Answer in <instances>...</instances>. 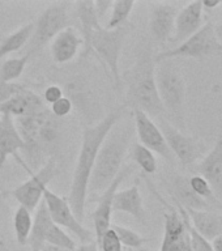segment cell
I'll return each mask as SVG.
<instances>
[{
    "label": "cell",
    "instance_id": "1",
    "mask_svg": "<svg viewBox=\"0 0 222 251\" xmlns=\"http://www.w3.org/2000/svg\"><path fill=\"white\" fill-rule=\"evenodd\" d=\"M125 110H127L125 105L118 106L117 109L110 111L97 125L85 127L82 131L81 147H80L77 162L74 170L70 195L67 198L78 221H82L85 215L88 184H89L90 176L96 164L98 151L111 128L124 117Z\"/></svg>",
    "mask_w": 222,
    "mask_h": 251
},
{
    "label": "cell",
    "instance_id": "2",
    "mask_svg": "<svg viewBox=\"0 0 222 251\" xmlns=\"http://www.w3.org/2000/svg\"><path fill=\"white\" fill-rule=\"evenodd\" d=\"M123 118L111 128L98 151L88 184L86 203L97 201L106 188L113 183L124 165L123 162L131 148L135 126L131 125V122H123Z\"/></svg>",
    "mask_w": 222,
    "mask_h": 251
},
{
    "label": "cell",
    "instance_id": "3",
    "mask_svg": "<svg viewBox=\"0 0 222 251\" xmlns=\"http://www.w3.org/2000/svg\"><path fill=\"white\" fill-rule=\"evenodd\" d=\"M127 84L125 107L141 110L149 117L164 119L166 115L156 84V62L152 47H145L124 75Z\"/></svg>",
    "mask_w": 222,
    "mask_h": 251
},
{
    "label": "cell",
    "instance_id": "4",
    "mask_svg": "<svg viewBox=\"0 0 222 251\" xmlns=\"http://www.w3.org/2000/svg\"><path fill=\"white\" fill-rule=\"evenodd\" d=\"M15 125L25 143V152L31 164H38L46 149L58 140L59 119L46 106L33 114L16 118Z\"/></svg>",
    "mask_w": 222,
    "mask_h": 251
},
{
    "label": "cell",
    "instance_id": "5",
    "mask_svg": "<svg viewBox=\"0 0 222 251\" xmlns=\"http://www.w3.org/2000/svg\"><path fill=\"white\" fill-rule=\"evenodd\" d=\"M156 84L166 115L183 125L186 81L179 68L172 60L156 63Z\"/></svg>",
    "mask_w": 222,
    "mask_h": 251
},
{
    "label": "cell",
    "instance_id": "6",
    "mask_svg": "<svg viewBox=\"0 0 222 251\" xmlns=\"http://www.w3.org/2000/svg\"><path fill=\"white\" fill-rule=\"evenodd\" d=\"M128 35V26L106 29L102 26L93 34L89 43V51H93L96 56L109 71L110 77L113 78L117 90L121 89L122 74L119 71L122 49L124 45L125 37Z\"/></svg>",
    "mask_w": 222,
    "mask_h": 251
},
{
    "label": "cell",
    "instance_id": "7",
    "mask_svg": "<svg viewBox=\"0 0 222 251\" xmlns=\"http://www.w3.org/2000/svg\"><path fill=\"white\" fill-rule=\"evenodd\" d=\"M16 161L30 174V178L24 182L16 188H13L9 194H11L16 200L19 205H23L30 212L35 211L38 205L41 204L43 199V192L47 188L50 180L55 178L56 173H58V165H56V158L51 156L49 160L45 162L39 168L38 172L33 173L31 169L26 165V162L20 157V154L15 157Z\"/></svg>",
    "mask_w": 222,
    "mask_h": 251
},
{
    "label": "cell",
    "instance_id": "8",
    "mask_svg": "<svg viewBox=\"0 0 222 251\" xmlns=\"http://www.w3.org/2000/svg\"><path fill=\"white\" fill-rule=\"evenodd\" d=\"M222 52V43L217 37L216 26L213 23H207L200 27L195 34L186 39L172 50L162 51L157 54L154 62L172 60L174 58H195L203 59L213 55H220Z\"/></svg>",
    "mask_w": 222,
    "mask_h": 251
},
{
    "label": "cell",
    "instance_id": "9",
    "mask_svg": "<svg viewBox=\"0 0 222 251\" xmlns=\"http://www.w3.org/2000/svg\"><path fill=\"white\" fill-rule=\"evenodd\" d=\"M74 3L56 1L45 8L34 23V31L29 42L27 52L33 55L55 38L63 29L70 26V12Z\"/></svg>",
    "mask_w": 222,
    "mask_h": 251
},
{
    "label": "cell",
    "instance_id": "10",
    "mask_svg": "<svg viewBox=\"0 0 222 251\" xmlns=\"http://www.w3.org/2000/svg\"><path fill=\"white\" fill-rule=\"evenodd\" d=\"M27 243L33 251H41L46 245L64 251H74L77 247L74 238L51 220L43 199L35 209L33 227Z\"/></svg>",
    "mask_w": 222,
    "mask_h": 251
},
{
    "label": "cell",
    "instance_id": "11",
    "mask_svg": "<svg viewBox=\"0 0 222 251\" xmlns=\"http://www.w3.org/2000/svg\"><path fill=\"white\" fill-rule=\"evenodd\" d=\"M158 127L168 143L169 149L172 151L173 156L176 157L184 168H190L205 156L207 144L200 137L190 136L180 132L179 129L165 119H160Z\"/></svg>",
    "mask_w": 222,
    "mask_h": 251
},
{
    "label": "cell",
    "instance_id": "12",
    "mask_svg": "<svg viewBox=\"0 0 222 251\" xmlns=\"http://www.w3.org/2000/svg\"><path fill=\"white\" fill-rule=\"evenodd\" d=\"M43 203L46 205L51 220L58 226L72 233L81 242V245L93 242L94 235L89 229L82 225L81 221L76 219L67 198H63L56 192L51 191L50 188H46L43 192Z\"/></svg>",
    "mask_w": 222,
    "mask_h": 251
},
{
    "label": "cell",
    "instance_id": "13",
    "mask_svg": "<svg viewBox=\"0 0 222 251\" xmlns=\"http://www.w3.org/2000/svg\"><path fill=\"white\" fill-rule=\"evenodd\" d=\"M152 191H154L152 187ZM157 199L164 204L166 211L164 213L165 227L164 239L160 251H191V242L187 227L175 205H169L158 192L154 191Z\"/></svg>",
    "mask_w": 222,
    "mask_h": 251
},
{
    "label": "cell",
    "instance_id": "14",
    "mask_svg": "<svg viewBox=\"0 0 222 251\" xmlns=\"http://www.w3.org/2000/svg\"><path fill=\"white\" fill-rule=\"evenodd\" d=\"M132 165H123L121 172L117 176V178L113 180V183L106 188V191L97 199V207L93 213L94 223V241L96 243H99L101 238L103 237L106 231L111 227V215H113V200L117 194L118 188L122 184V182L132 173Z\"/></svg>",
    "mask_w": 222,
    "mask_h": 251
},
{
    "label": "cell",
    "instance_id": "15",
    "mask_svg": "<svg viewBox=\"0 0 222 251\" xmlns=\"http://www.w3.org/2000/svg\"><path fill=\"white\" fill-rule=\"evenodd\" d=\"M133 119H135V131H136L140 144L145 148L152 151L153 153L160 154L169 162H173L174 156L169 149L168 143L161 132L160 127L153 122V119L141 110H133Z\"/></svg>",
    "mask_w": 222,
    "mask_h": 251
},
{
    "label": "cell",
    "instance_id": "16",
    "mask_svg": "<svg viewBox=\"0 0 222 251\" xmlns=\"http://www.w3.org/2000/svg\"><path fill=\"white\" fill-rule=\"evenodd\" d=\"M178 8L169 3H156L150 7L149 31L154 42L165 45L172 41Z\"/></svg>",
    "mask_w": 222,
    "mask_h": 251
},
{
    "label": "cell",
    "instance_id": "17",
    "mask_svg": "<svg viewBox=\"0 0 222 251\" xmlns=\"http://www.w3.org/2000/svg\"><path fill=\"white\" fill-rule=\"evenodd\" d=\"M203 13L204 8L200 0L191 1L180 11H178L174 34L170 42L180 45L195 34L196 31L203 26Z\"/></svg>",
    "mask_w": 222,
    "mask_h": 251
},
{
    "label": "cell",
    "instance_id": "18",
    "mask_svg": "<svg viewBox=\"0 0 222 251\" xmlns=\"http://www.w3.org/2000/svg\"><path fill=\"white\" fill-rule=\"evenodd\" d=\"M197 172L209 183L215 196L222 203V135H220L211 151L201 158Z\"/></svg>",
    "mask_w": 222,
    "mask_h": 251
},
{
    "label": "cell",
    "instance_id": "19",
    "mask_svg": "<svg viewBox=\"0 0 222 251\" xmlns=\"http://www.w3.org/2000/svg\"><path fill=\"white\" fill-rule=\"evenodd\" d=\"M81 46H84V39L80 31L70 25L55 35V38L50 42L52 60L56 64H67L72 62L80 52Z\"/></svg>",
    "mask_w": 222,
    "mask_h": 251
},
{
    "label": "cell",
    "instance_id": "20",
    "mask_svg": "<svg viewBox=\"0 0 222 251\" xmlns=\"http://www.w3.org/2000/svg\"><path fill=\"white\" fill-rule=\"evenodd\" d=\"M25 149V143L15 125V119L0 115V174L8 157H16Z\"/></svg>",
    "mask_w": 222,
    "mask_h": 251
},
{
    "label": "cell",
    "instance_id": "21",
    "mask_svg": "<svg viewBox=\"0 0 222 251\" xmlns=\"http://www.w3.org/2000/svg\"><path fill=\"white\" fill-rule=\"evenodd\" d=\"M45 107L42 97L27 88L4 103H0V115H8L11 118H21L33 114Z\"/></svg>",
    "mask_w": 222,
    "mask_h": 251
},
{
    "label": "cell",
    "instance_id": "22",
    "mask_svg": "<svg viewBox=\"0 0 222 251\" xmlns=\"http://www.w3.org/2000/svg\"><path fill=\"white\" fill-rule=\"evenodd\" d=\"M170 190L173 192V200L179 203L183 208L187 209H196V211H211L216 209L208 203L207 200L200 198L190 186L187 176H174L170 183Z\"/></svg>",
    "mask_w": 222,
    "mask_h": 251
},
{
    "label": "cell",
    "instance_id": "23",
    "mask_svg": "<svg viewBox=\"0 0 222 251\" xmlns=\"http://www.w3.org/2000/svg\"><path fill=\"white\" fill-rule=\"evenodd\" d=\"M113 212H123L135 217L140 224L147 223V213L143 203V196L137 186L125 190H118L113 200Z\"/></svg>",
    "mask_w": 222,
    "mask_h": 251
},
{
    "label": "cell",
    "instance_id": "24",
    "mask_svg": "<svg viewBox=\"0 0 222 251\" xmlns=\"http://www.w3.org/2000/svg\"><path fill=\"white\" fill-rule=\"evenodd\" d=\"M74 9L76 13V17L80 21L81 25V34L82 39H84V46H85V54H88L89 50L90 39L93 37V34L98 29H101L103 25L99 23L97 15H96V9H94V1L93 0H80L74 3Z\"/></svg>",
    "mask_w": 222,
    "mask_h": 251
},
{
    "label": "cell",
    "instance_id": "25",
    "mask_svg": "<svg viewBox=\"0 0 222 251\" xmlns=\"http://www.w3.org/2000/svg\"><path fill=\"white\" fill-rule=\"evenodd\" d=\"M184 209L194 227L209 242L222 234V215L211 211H196L187 208Z\"/></svg>",
    "mask_w": 222,
    "mask_h": 251
},
{
    "label": "cell",
    "instance_id": "26",
    "mask_svg": "<svg viewBox=\"0 0 222 251\" xmlns=\"http://www.w3.org/2000/svg\"><path fill=\"white\" fill-rule=\"evenodd\" d=\"M33 31H34V23H27L9 35H7L5 38L1 39V42H0V59L21 50L27 42H30Z\"/></svg>",
    "mask_w": 222,
    "mask_h": 251
},
{
    "label": "cell",
    "instance_id": "27",
    "mask_svg": "<svg viewBox=\"0 0 222 251\" xmlns=\"http://www.w3.org/2000/svg\"><path fill=\"white\" fill-rule=\"evenodd\" d=\"M31 227H33V215L29 209L23 205H19L13 215V229H15L16 241L21 246H25L29 242Z\"/></svg>",
    "mask_w": 222,
    "mask_h": 251
},
{
    "label": "cell",
    "instance_id": "28",
    "mask_svg": "<svg viewBox=\"0 0 222 251\" xmlns=\"http://www.w3.org/2000/svg\"><path fill=\"white\" fill-rule=\"evenodd\" d=\"M133 0H118L113 1V7L110 11L109 20L105 26L106 29H117V27L124 26L125 23L128 21L129 16L132 13L135 7Z\"/></svg>",
    "mask_w": 222,
    "mask_h": 251
},
{
    "label": "cell",
    "instance_id": "29",
    "mask_svg": "<svg viewBox=\"0 0 222 251\" xmlns=\"http://www.w3.org/2000/svg\"><path fill=\"white\" fill-rule=\"evenodd\" d=\"M30 58L31 55L26 52L20 58L7 59L0 67V82H16L17 78L21 77Z\"/></svg>",
    "mask_w": 222,
    "mask_h": 251
},
{
    "label": "cell",
    "instance_id": "30",
    "mask_svg": "<svg viewBox=\"0 0 222 251\" xmlns=\"http://www.w3.org/2000/svg\"><path fill=\"white\" fill-rule=\"evenodd\" d=\"M131 158L139 165L145 174H154L157 172V158L152 151L145 148L140 143H135L131 147Z\"/></svg>",
    "mask_w": 222,
    "mask_h": 251
},
{
    "label": "cell",
    "instance_id": "31",
    "mask_svg": "<svg viewBox=\"0 0 222 251\" xmlns=\"http://www.w3.org/2000/svg\"><path fill=\"white\" fill-rule=\"evenodd\" d=\"M174 203H175V208L180 213L184 224H186V227H187L188 235H190V242H191V251H213L211 242L208 239L204 238L203 235L200 234L199 231L194 227L186 209L179 203H176V201H174Z\"/></svg>",
    "mask_w": 222,
    "mask_h": 251
},
{
    "label": "cell",
    "instance_id": "32",
    "mask_svg": "<svg viewBox=\"0 0 222 251\" xmlns=\"http://www.w3.org/2000/svg\"><path fill=\"white\" fill-rule=\"evenodd\" d=\"M111 229L117 234L122 246L128 247V249H140L147 242V239L144 237H141L139 233L133 231L129 227L122 226V225H118V224H111Z\"/></svg>",
    "mask_w": 222,
    "mask_h": 251
},
{
    "label": "cell",
    "instance_id": "33",
    "mask_svg": "<svg viewBox=\"0 0 222 251\" xmlns=\"http://www.w3.org/2000/svg\"><path fill=\"white\" fill-rule=\"evenodd\" d=\"M26 89L27 86L20 82H0V103L7 102L8 100Z\"/></svg>",
    "mask_w": 222,
    "mask_h": 251
},
{
    "label": "cell",
    "instance_id": "34",
    "mask_svg": "<svg viewBox=\"0 0 222 251\" xmlns=\"http://www.w3.org/2000/svg\"><path fill=\"white\" fill-rule=\"evenodd\" d=\"M98 247H99V251H123V246L111 227L103 234L98 243Z\"/></svg>",
    "mask_w": 222,
    "mask_h": 251
},
{
    "label": "cell",
    "instance_id": "35",
    "mask_svg": "<svg viewBox=\"0 0 222 251\" xmlns=\"http://www.w3.org/2000/svg\"><path fill=\"white\" fill-rule=\"evenodd\" d=\"M72 107H74L72 101L68 97H66V96H63L60 100H58L55 103L50 106V111L55 118L60 119V118L67 117L72 111Z\"/></svg>",
    "mask_w": 222,
    "mask_h": 251
},
{
    "label": "cell",
    "instance_id": "36",
    "mask_svg": "<svg viewBox=\"0 0 222 251\" xmlns=\"http://www.w3.org/2000/svg\"><path fill=\"white\" fill-rule=\"evenodd\" d=\"M64 94H63V90L60 86L58 85H50L47 86L45 92H43V96H42V101L47 105H52L55 102L60 100Z\"/></svg>",
    "mask_w": 222,
    "mask_h": 251
},
{
    "label": "cell",
    "instance_id": "37",
    "mask_svg": "<svg viewBox=\"0 0 222 251\" xmlns=\"http://www.w3.org/2000/svg\"><path fill=\"white\" fill-rule=\"evenodd\" d=\"M111 7H113L111 0H96L94 1V9H96V15L99 20V23L106 19V16L110 15Z\"/></svg>",
    "mask_w": 222,
    "mask_h": 251
},
{
    "label": "cell",
    "instance_id": "38",
    "mask_svg": "<svg viewBox=\"0 0 222 251\" xmlns=\"http://www.w3.org/2000/svg\"><path fill=\"white\" fill-rule=\"evenodd\" d=\"M201 4H203V8H205L208 11H212V9L220 7L222 1L221 0H204V1H201Z\"/></svg>",
    "mask_w": 222,
    "mask_h": 251
},
{
    "label": "cell",
    "instance_id": "39",
    "mask_svg": "<svg viewBox=\"0 0 222 251\" xmlns=\"http://www.w3.org/2000/svg\"><path fill=\"white\" fill-rule=\"evenodd\" d=\"M211 245L213 251H222V234L216 237L215 239H212Z\"/></svg>",
    "mask_w": 222,
    "mask_h": 251
},
{
    "label": "cell",
    "instance_id": "40",
    "mask_svg": "<svg viewBox=\"0 0 222 251\" xmlns=\"http://www.w3.org/2000/svg\"><path fill=\"white\" fill-rule=\"evenodd\" d=\"M0 251H12L11 249H9V246L7 245V242L1 238H0Z\"/></svg>",
    "mask_w": 222,
    "mask_h": 251
},
{
    "label": "cell",
    "instance_id": "41",
    "mask_svg": "<svg viewBox=\"0 0 222 251\" xmlns=\"http://www.w3.org/2000/svg\"><path fill=\"white\" fill-rule=\"evenodd\" d=\"M216 33H217V37H219V39L221 41V43H222V23L220 24L219 26L216 27Z\"/></svg>",
    "mask_w": 222,
    "mask_h": 251
},
{
    "label": "cell",
    "instance_id": "42",
    "mask_svg": "<svg viewBox=\"0 0 222 251\" xmlns=\"http://www.w3.org/2000/svg\"><path fill=\"white\" fill-rule=\"evenodd\" d=\"M41 251H64V250H60V249H56V247H52V246H49V245H46V246L43 247Z\"/></svg>",
    "mask_w": 222,
    "mask_h": 251
},
{
    "label": "cell",
    "instance_id": "43",
    "mask_svg": "<svg viewBox=\"0 0 222 251\" xmlns=\"http://www.w3.org/2000/svg\"><path fill=\"white\" fill-rule=\"evenodd\" d=\"M4 194L3 192H0V213H1V211H3V208H4Z\"/></svg>",
    "mask_w": 222,
    "mask_h": 251
}]
</instances>
